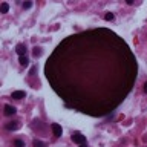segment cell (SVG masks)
<instances>
[{
    "label": "cell",
    "mask_w": 147,
    "mask_h": 147,
    "mask_svg": "<svg viewBox=\"0 0 147 147\" xmlns=\"http://www.w3.org/2000/svg\"><path fill=\"white\" fill-rule=\"evenodd\" d=\"M34 147H46V144L43 141H38V140H35L34 141Z\"/></svg>",
    "instance_id": "cell-8"
},
{
    "label": "cell",
    "mask_w": 147,
    "mask_h": 147,
    "mask_svg": "<svg viewBox=\"0 0 147 147\" xmlns=\"http://www.w3.org/2000/svg\"><path fill=\"white\" fill-rule=\"evenodd\" d=\"M80 147H87V146H86V144H81V146H80Z\"/></svg>",
    "instance_id": "cell-15"
},
{
    "label": "cell",
    "mask_w": 147,
    "mask_h": 147,
    "mask_svg": "<svg viewBox=\"0 0 147 147\" xmlns=\"http://www.w3.org/2000/svg\"><path fill=\"white\" fill-rule=\"evenodd\" d=\"M16 52L20 55V57H25V55H26V46H25V45H22V43H20V45H17Z\"/></svg>",
    "instance_id": "cell-2"
},
{
    "label": "cell",
    "mask_w": 147,
    "mask_h": 147,
    "mask_svg": "<svg viewBox=\"0 0 147 147\" xmlns=\"http://www.w3.org/2000/svg\"><path fill=\"white\" fill-rule=\"evenodd\" d=\"M32 6V2H25V3H23V8H25V9H29Z\"/></svg>",
    "instance_id": "cell-13"
},
{
    "label": "cell",
    "mask_w": 147,
    "mask_h": 147,
    "mask_svg": "<svg viewBox=\"0 0 147 147\" xmlns=\"http://www.w3.org/2000/svg\"><path fill=\"white\" fill-rule=\"evenodd\" d=\"M72 141L75 142V144H86V136L83 135V133H80V132H75L72 135Z\"/></svg>",
    "instance_id": "cell-1"
},
{
    "label": "cell",
    "mask_w": 147,
    "mask_h": 147,
    "mask_svg": "<svg viewBox=\"0 0 147 147\" xmlns=\"http://www.w3.org/2000/svg\"><path fill=\"white\" fill-rule=\"evenodd\" d=\"M144 92H146V94H147V81L144 83Z\"/></svg>",
    "instance_id": "cell-14"
},
{
    "label": "cell",
    "mask_w": 147,
    "mask_h": 147,
    "mask_svg": "<svg viewBox=\"0 0 147 147\" xmlns=\"http://www.w3.org/2000/svg\"><path fill=\"white\" fill-rule=\"evenodd\" d=\"M25 96H26V92H23V90H14L12 92L14 100H22V98H25Z\"/></svg>",
    "instance_id": "cell-3"
},
{
    "label": "cell",
    "mask_w": 147,
    "mask_h": 147,
    "mask_svg": "<svg viewBox=\"0 0 147 147\" xmlns=\"http://www.w3.org/2000/svg\"><path fill=\"white\" fill-rule=\"evenodd\" d=\"M8 11H9V5H8V3H2V12L6 14Z\"/></svg>",
    "instance_id": "cell-11"
},
{
    "label": "cell",
    "mask_w": 147,
    "mask_h": 147,
    "mask_svg": "<svg viewBox=\"0 0 147 147\" xmlns=\"http://www.w3.org/2000/svg\"><path fill=\"white\" fill-rule=\"evenodd\" d=\"M5 127H6V130H17V129L20 127V123H17V121H11V123H8Z\"/></svg>",
    "instance_id": "cell-5"
},
{
    "label": "cell",
    "mask_w": 147,
    "mask_h": 147,
    "mask_svg": "<svg viewBox=\"0 0 147 147\" xmlns=\"http://www.w3.org/2000/svg\"><path fill=\"white\" fill-rule=\"evenodd\" d=\"M3 110H5V115H8V117H9V115H14V113L17 112V110H16V107H12V106H9V104H6V106H5V107H3Z\"/></svg>",
    "instance_id": "cell-6"
},
{
    "label": "cell",
    "mask_w": 147,
    "mask_h": 147,
    "mask_svg": "<svg viewBox=\"0 0 147 147\" xmlns=\"http://www.w3.org/2000/svg\"><path fill=\"white\" fill-rule=\"evenodd\" d=\"M41 55V49L40 48H34V57H40Z\"/></svg>",
    "instance_id": "cell-12"
},
{
    "label": "cell",
    "mask_w": 147,
    "mask_h": 147,
    "mask_svg": "<svg viewBox=\"0 0 147 147\" xmlns=\"http://www.w3.org/2000/svg\"><path fill=\"white\" fill-rule=\"evenodd\" d=\"M104 18H106V20H107V22H112L113 18H115V16H113L112 12H107V14H106V16H104Z\"/></svg>",
    "instance_id": "cell-9"
},
{
    "label": "cell",
    "mask_w": 147,
    "mask_h": 147,
    "mask_svg": "<svg viewBox=\"0 0 147 147\" xmlns=\"http://www.w3.org/2000/svg\"><path fill=\"white\" fill-rule=\"evenodd\" d=\"M52 132H54V136H61V126H60V124H52Z\"/></svg>",
    "instance_id": "cell-4"
},
{
    "label": "cell",
    "mask_w": 147,
    "mask_h": 147,
    "mask_svg": "<svg viewBox=\"0 0 147 147\" xmlns=\"http://www.w3.org/2000/svg\"><path fill=\"white\" fill-rule=\"evenodd\" d=\"M18 63H20L22 66H28V63H29V60H28V57L25 55V57H20V58H18Z\"/></svg>",
    "instance_id": "cell-7"
},
{
    "label": "cell",
    "mask_w": 147,
    "mask_h": 147,
    "mask_svg": "<svg viewBox=\"0 0 147 147\" xmlns=\"http://www.w3.org/2000/svg\"><path fill=\"white\" fill-rule=\"evenodd\" d=\"M14 146L16 147H25V142H23L22 140H16L14 141Z\"/></svg>",
    "instance_id": "cell-10"
}]
</instances>
